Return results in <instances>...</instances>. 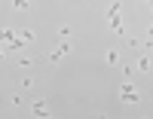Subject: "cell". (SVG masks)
<instances>
[{
    "label": "cell",
    "instance_id": "cell-1",
    "mask_svg": "<svg viewBox=\"0 0 153 119\" xmlns=\"http://www.w3.org/2000/svg\"><path fill=\"white\" fill-rule=\"evenodd\" d=\"M120 101H126V104H138L141 98H138V92H135V86H129V83H126V86L120 89Z\"/></svg>",
    "mask_w": 153,
    "mask_h": 119
},
{
    "label": "cell",
    "instance_id": "cell-5",
    "mask_svg": "<svg viewBox=\"0 0 153 119\" xmlns=\"http://www.w3.org/2000/svg\"><path fill=\"white\" fill-rule=\"evenodd\" d=\"M12 6L16 9H28V0H12Z\"/></svg>",
    "mask_w": 153,
    "mask_h": 119
},
{
    "label": "cell",
    "instance_id": "cell-4",
    "mask_svg": "<svg viewBox=\"0 0 153 119\" xmlns=\"http://www.w3.org/2000/svg\"><path fill=\"white\" fill-rule=\"evenodd\" d=\"M19 64H22V67H31V64H34V55H22Z\"/></svg>",
    "mask_w": 153,
    "mask_h": 119
},
{
    "label": "cell",
    "instance_id": "cell-3",
    "mask_svg": "<svg viewBox=\"0 0 153 119\" xmlns=\"http://www.w3.org/2000/svg\"><path fill=\"white\" fill-rule=\"evenodd\" d=\"M31 110H34L37 116H46V113H49V110H46V101H34V104H31Z\"/></svg>",
    "mask_w": 153,
    "mask_h": 119
},
{
    "label": "cell",
    "instance_id": "cell-2",
    "mask_svg": "<svg viewBox=\"0 0 153 119\" xmlns=\"http://www.w3.org/2000/svg\"><path fill=\"white\" fill-rule=\"evenodd\" d=\"M68 52H71V46H68V43H61L58 49H52V55H49V58H52V61H61V58L68 55Z\"/></svg>",
    "mask_w": 153,
    "mask_h": 119
}]
</instances>
